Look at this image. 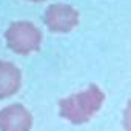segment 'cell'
<instances>
[{"mask_svg":"<svg viewBox=\"0 0 131 131\" xmlns=\"http://www.w3.org/2000/svg\"><path fill=\"white\" fill-rule=\"evenodd\" d=\"M105 100L103 91L97 85H90L86 90L65 97L59 102V111L63 119L74 125L90 122L94 114L102 108Z\"/></svg>","mask_w":131,"mask_h":131,"instance_id":"1","label":"cell"},{"mask_svg":"<svg viewBox=\"0 0 131 131\" xmlns=\"http://www.w3.org/2000/svg\"><path fill=\"white\" fill-rule=\"evenodd\" d=\"M42 31L31 22L20 20L13 22L5 31V40L8 48L20 56L37 51L42 45Z\"/></svg>","mask_w":131,"mask_h":131,"instance_id":"2","label":"cell"},{"mask_svg":"<svg viewBox=\"0 0 131 131\" xmlns=\"http://www.w3.org/2000/svg\"><path fill=\"white\" fill-rule=\"evenodd\" d=\"M43 20L51 32H70L79 25V13L71 5L54 3L46 8Z\"/></svg>","mask_w":131,"mask_h":131,"instance_id":"3","label":"cell"},{"mask_svg":"<svg viewBox=\"0 0 131 131\" xmlns=\"http://www.w3.org/2000/svg\"><path fill=\"white\" fill-rule=\"evenodd\" d=\"M32 116L22 103H11L0 110V131H31Z\"/></svg>","mask_w":131,"mask_h":131,"instance_id":"4","label":"cell"},{"mask_svg":"<svg viewBox=\"0 0 131 131\" xmlns=\"http://www.w3.org/2000/svg\"><path fill=\"white\" fill-rule=\"evenodd\" d=\"M22 85V73L14 63L0 60V100L14 96Z\"/></svg>","mask_w":131,"mask_h":131,"instance_id":"5","label":"cell"},{"mask_svg":"<svg viewBox=\"0 0 131 131\" xmlns=\"http://www.w3.org/2000/svg\"><path fill=\"white\" fill-rule=\"evenodd\" d=\"M122 123H123V129H125V131H131V100H129V102L126 103V106H125Z\"/></svg>","mask_w":131,"mask_h":131,"instance_id":"6","label":"cell"},{"mask_svg":"<svg viewBox=\"0 0 131 131\" xmlns=\"http://www.w3.org/2000/svg\"><path fill=\"white\" fill-rule=\"evenodd\" d=\"M28 2H43V0H28Z\"/></svg>","mask_w":131,"mask_h":131,"instance_id":"7","label":"cell"}]
</instances>
